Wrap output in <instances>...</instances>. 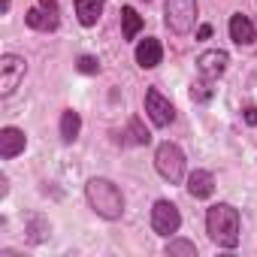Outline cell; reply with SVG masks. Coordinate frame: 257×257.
Masks as SVG:
<instances>
[{
	"instance_id": "1",
	"label": "cell",
	"mask_w": 257,
	"mask_h": 257,
	"mask_svg": "<svg viewBox=\"0 0 257 257\" xmlns=\"http://www.w3.org/2000/svg\"><path fill=\"white\" fill-rule=\"evenodd\" d=\"M85 197H88L91 209H94L100 218H106V221H118V218L124 215V194H121V188H118L115 182H109V179H97V176L88 179Z\"/></svg>"
},
{
	"instance_id": "2",
	"label": "cell",
	"mask_w": 257,
	"mask_h": 257,
	"mask_svg": "<svg viewBox=\"0 0 257 257\" xmlns=\"http://www.w3.org/2000/svg\"><path fill=\"white\" fill-rule=\"evenodd\" d=\"M239 227H242L239 212L230 203H218L206 212V233L221 248H236L239 245Z\"/></svg>"
},
{
	"instance_id": "3",
	"label": "cell",
	"mask_w": 257,
	"mask_h": 257,
	"mask_svg": "<svg viewBox=\"0 0 257 257\" xmlns=\"http://www.w3.org/2000/svg\"><path fill=\"white\" fill-rule=\"evenodd\" d=\"M155 170L170 185H179L185 179V152L176 143H161L158 152H155Z\"/></svg>"
},
{
	"instance_id": "4",
	"label": "cell",
	"mask_w": 257,
	"mask_h": 257,
	"mask_svg": "<svg viewBox=\"0 0 257 257\" xmlns=\"http://www.w3.org/2000/svg\"><path fill=\"white\" fill-rule=\"evenodd\" d=\"M164 22L173 34L185 37L197 25V0H167L164 4Z\"/></svg>"
},
{
	"instance_id": "5",
	"label": "cell",
	"mask_w": 257,
	"mask_h": 257,
	"mask_svg": "<svg viewBox=\"0 0 257 257\" xmlns=\"http://www.w3.org/2000/svg\"><path fill=\"white\" fill-rule=\"evenodd\" d=\"M179 227H182V215H179L176 203L158 200L152 209V230L158 236H173V233H179Z\"/></svg>"
},
{
	"instance_id": "6",
	"label": "cell",
	"mask_w": 257,
	"mask_h": 257,
	"mask_svg": "<svg viewBox=\"0 0 257 257\" xmlns=\"http://www.w3.org/2000/svg\"><path fill=\"white\" fill-rule=\"evenodd\" d=\"M25 73H28L25 58H19V55H4V58H0V94L10 97V94L19 88V82L25 79Z\"/></svg>"
},
{
	"instance_id": "7",
	"label": "cell",
	"mask_w": 257,
	"mask_h": 257,
	"mask_svg": "<svg viewBox=\"0 0 257 257\" xmlns=\"http://www.w3.org/2000/svg\"><path fill=\"white\" fill-rule=\"evenodd\" d=\"M146 115L152 118L155 127H167V124H173L176 109H173V103H170L158 88H149V91H146Z\"/></svg>"
},
{
	"instance_id": "8",
	"label": "cell",
	"mask_w": 257,
	"mask_h": 257,
	"mask_svg": "<svg viewBox=\"0 0 257 257\" xmlns=\"http://www.w3.org/2000/svg\"><path fill=\"white\" fill-rule=\"evenodd\" d=\"M25 22L34 31H55L58 28V4L55 0H40V4L25 16Z\"/></svg>"
},
{
	"instance_id": "9",
	"label": "cell",
	"mask_w": 257,
	"mask_h": 257,
	"mask_svg": "<svg viewBox=\"0 0 257 257\" xmlns=\"http://www.w3.org/2000/svg\"><path fill=\"white\" fill-rule=\"evenodd\" d=\"M227 64H230V55H227L224 49H209V52H203V55L197 58L200 76H206V79H212V82L227 73Z\"/></svg>"
},
{
	"instance_id": "10",
	"label": "cell",
	"mask_w": 257,
	"mask_h": 257,
	"mask_svg": "<svg viewBox=\"0 0 257 257\" xmlns=\"http://www.w3.org/2000/svg\"><path fill=\"white\" fill-rule=\"evenodd\" d=\"M25 146H28L25 131H19V127H4V131H0V158L4 161L19 158L25 152Z\"/></svg>"
},
{
	"instance_id": "11",
	"label": "cell",
	"mask_w": 257,
	"mask_h": 257,
	"mask_svg": "<svg viewBox=\"0 0 257 257\" xmlns=\"http://www.w3.org/2000/svg\"><path fill=\"white\" fill-rule=\"evenodd\" d=\"M230 40H233L236 46H254L257 31H254V25H251L248 16H242V13L230 16Z\"/></svg>"
},
{
	"instance_id": "12",
	"label": "cell",
	"mask_w": 257,
	"mask_h": 257,
	"mask_svg": "<svg viewBox=\"0 0 257 257\" xmlns=\"http://www.w3.org/2000/svg\"><path fill=\"white\" fill-rule=\"evenodd\" d=\"M188 194L194 200H209L215 194V176L209 170H194L188 176Z\"/></svg>"
},
{
	"instance_id": "13",
	"label": "cell",
	"mask_w": 257,
	"mask_h": 257,
	"mask_svg": "<svg viewBox=\"0 0 257 257\" xmlns=\"http://www.w3.org/2000/svg\"><path fill=\"white\" fill-rule=\"evenodd\" d=\"M161 61H164V49H161V43H158L155 37H146V40L137 46V64H140L143 70H155Z\"/></svg>"
},
{
	"instance_id": "14",
	"label": "cell",
	"mask_w": 257,
	"mask_h": 257,
	"mask_svg": "<svg viewBox=\"0 0 257 257\" xmlns=\"http://www.w3.org/2000/svg\"><path fill=\"white\" fill-rule=\"evenodd\" d=\"M103 4L106 0H76V16H79V25L85 28H94L103 16Z\"/></svg>"
},
{
	"instance_id": "15",
	"label": "cell",
	"mask_w": 257,
	"mask_h": 257,
	"mask_svg": "<svg viewBox=\"0 0 257 257\" xmlns=\"http://www.w3.org/2000/svg\"><path fill=\"white\" fill-rule=\"evenodd\" d=\"M121 31H124V40H137V34L143 31V16L134 7L121 10Z\"/></svg>"
},
{
	"instance_id": "16",
	"label": "cell",
	"mask_w": 257,
	"mask_h": 257,
	"mask_svg": "<svg viewBox=\"0 0 257 257\" xmlns=\"http://www.w3.org/2000/svg\"><path fill=\"white\" fill-rule=\"evenodd\" d=\"M79 131H82V118H79V112L67 109V112L61 115V140H64V143H76Z\"/></svg>"
},
{
	"instance_id": "17",
	"label": "cell",
	"mask_w": 257,
	"mask_h": 257,
	"mask_svg": "<svg viewBox=\"0 0 257 257\" xmlns=\"http://www.w3.org/2000/svg\"><path fill=\"white\" fill-rule=\"evenodd\" d=\"M212 94H215L212 79L200 76L197 82H191V100H194V103H209V100H212Z\"/></svg>"
},
{
	"instance_id": "18",
	"label": "cell",
	"mask_w": 257,
	"mask_h": 257,
	"mask_svg": "<svg viewBox=\"0 0 257 257\" xmlns=\"http://www.w3.org/2000/svg\"><path fill=\"white\" fill-rule=\"evenodd\" d=\"M167 254L170 257H197V245L188 239H170L167 242Z\"/></svg>"
},
{
	"instance_id": "19",
	"label": "cell",
	"mask_w": 257,
	"mask_h": 257,
	"mask_svg": "<svg viewBox=\"0 0 257 257\" xmlns=\"http://www.w3.org/2000/svg\"><path fill=\"white\" fill-rule=\"evenodd\" d=\"M79 73H88V76H91V73H100V61L91 58V55H82V58H79Z\"/></svg>"
},
{
	"instance_id": "20",
	"label": "cell",
	"mask_w": 257,
	"mask_h": 257,
	"mask_svg": "<svg viewBox=\"0 0 257 257\" xmlns=\"http://www.w3.org/2000/svg\"><path fill=\"white\" fill-rule=\"evenodd\" d=\"M245 121H248L251 127L257 124V109H254V106H248V109H245Z\"/></svg>"
},
{
	"instance_id": "21",
	"label": "cell",
	"mask_w": 257,
	"mask_h": 257,
	"mask_svg": "<svg viewBox=\"0 0 257 257\" xmlns=\"http://www.w3.org/2000/svg\"><path fill=\"white\" fill-rule=\"evenodd\" d=\"M197 37H200V40H209V37H212V28H209V25H203V28L197 31Z\"/></svg>"
},
{
	"instance_id": "22",
	"label": "cell",
	"mask_w": 257,
	"mask_h": 257,
	"mask_svg": "<svg viewBox=\"0 0 257 257\" xmlns=\"http://www.w3.org/2000/svg\"><path fill=\"white\" fill-rule=\"evenodd\" d=\"M0 13H10V0H4V7H0Z\"/></svg>"
}]
</instances>
